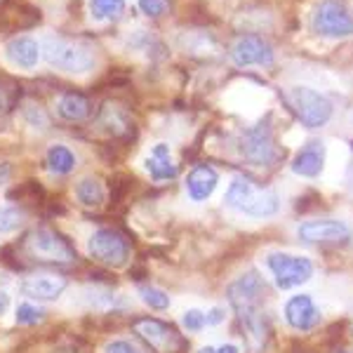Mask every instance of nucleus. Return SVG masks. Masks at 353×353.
Returning a JSON list of instances; mask_svg holds the SVG:
<instances>
[{
	"label": "nucleus",
	"mask_w": 353,
	"mask_h": 353,
	"mask_svg": "<svg viewBox=\"0 0 353 353\" xmlns=\"http://www.w3.org/2000/svg\"><path fill=\"white\" fill-rule=\"evenodd\" d=\"M266 285L259 278L257 271H250L238 278L236 283L229 285V304L236 311L241 327L245 332V341H248L250 351L259 353L266 344V318L261 311V301H264Z\"/></svg>",
	"instance_id": "nucleus-1"
},
{
	"label": "nucleus",
	"mask_w": 353,
	"mask_h": 353,
	"mask_svg": "<svg viewBox=\"0 0 353 353\" xmlns=\"http://www.w3.org/2000/svg\"><path fill=\"white\" fill-rule=\"evenodd\" d=\"M224 201L229 208L250 214V217H273L281 210V198H278L276 191L257 186L245 174L233 176Z\"/></svg>",
	"instance_id": "nucleus-2"
},
{
	"label": "nucleus",
	"mask_w": 353,
	"mask_h": 353,
	"mask_svg": "<svg viewBox=\"0 0 353 353\" xmlns=\"http://www.w3.org/2000/svg\"><path fill=\"white\" fill-rule=\"evenodd\" d=\"M285 101L294 116L299 118V123L309 130L323 128L332 118V101L325 94L318 92V90L301 88V85L299 88H290Z\"/></svg>",
	"instance_id": "nucleus-3"
},
{
	"label": "nucleus",
	"mask_w": 353,
	"mask_h": 353,
	"mask_svg": "<svg viewBox=\"0 0 353 353\" xmlns=\"http://www.w3.org/2000/svg\"><path fill=\"white\" fill-rule=\"evenodd\" d=\"M45 59L64 73H88L94 66V54L88 45L68 38H48L43 45Z\"/></svg>",
	"instance_id": "nucleus-4"
},
{
	"label": "nucleus",
	"mask_w": 353,
	"mask_h": 353,
	"mask_svg": "<svg viewBox=\"0 0 353 353\" xmlns=\"http://www.w3.org/2000/svg\"><path fill=\"white\" fill-rule=\"evenodd\" d=\"M241 153L245 161L257 165V168H269V165L276 163L278 149H276V141H273V130L269 118L259 121L257 125L248 128L241 134Z\"/></svg>",
	"instance_id": "nucleus-5"
},
{
	"label": "nucleus",
	"mask_w": 353,
	"mask_h": 353,
	"mask_svg": "<svg viewBox=\"0 0 353 353\" xmlns=\"http://www.w3.org/2000/svg\"><path fill=\"white\" fill-rule=\"evenodd\" d=\"M26 252L31 259L45 261V264H71L76 252L64 238L52 229H36L26 238Z\"/></svg>",
	"instance_id": "nucleus-6"
},
{
	"label": "nucleus",
	"mask_w": 353,
	"mask_h": 353,
	"mask_svg": "<svg viewBox=\"0 0 353 353\" xmlns=\"http://www.w3.org/2000/svg\"><path fill=\"white\" fill-rule=\"evenodd\" d=\"M313 33L321 38H349L353 36V17L339 0H323L311 19Z\"/></svg>",
	"instance_id": "nucleus-7"
},
{
	"label": "nucleus",
	"mask_w": 353,
	"mask_h": 353,
	"mask_svg": "<svg viewBox=\"0 0 353 353\" xmlns=\"http://www.w3.org/2000/svg\"><path fill=\"white\" fill-rule=\"evenodd\" d=\"M88 252L94 261L111 269H121L130 259V245L123 233L113 229H99L88 241Z\"/></svg>",
	"instance_id": "nucleus-8"
},
{
	"label": "nucleus",
	"mask_w": 353,
	"mask_h": 353,
	"mask_svg": "<svg viewBox=\"0 0 353 353\" xmlns=\"http://www.w3.org/2000/svg\"><path fill=\"white\" fill-rule=\"evenodd\" d=\"M266 264L276 278V285L281 290H292L301 285V283L311 281L313 276V264L306 257H294V254L285 252H271L266 257Z\"/></svg>",
	"instance_id": "nucleus-9"
},
{
	"label": "nucleus",
	"mask_w": 353,
	"mask_h": 353,
	"mask_svg": "<svg viewBox=\"0 0 353 353\" xmlns=\"http://www.w3.org/2000/svg\"><path fill=\"white\" fill-rule=\"evenodd\" d=\"M297 236L304 243H321V245H339L351 241V226L339 219H311L297 229Z\"/></svg>",
	"instance_id": "nucleus-10"
},
{
	"label": "nucleus",
	"mask_w": 353,
	"mask_h": 353,
	"mask_svg": "<svg viewBox=\"0 0 353 353\" xmlns=\"http://www.w3.org/2000/svg\"><path fill=\"white\" fill-rule=\"evenodd\" d=\"M231 59L238 66H271L273 48L261 36H241L231 45Z\"/></svg>",
	"instance_id": "nucleus-11"
},
{
	"label": "nucleus",
	"mask_w": 353,
	"mask_h": 353,
	"mask_svg": "<svg viewBox=\"0 0 353 353\" xmlns=\"http://www.w3.org/2000/svg\"><path fill=\"white\" fill-rule=\"evenodd\" d=\"M134 332L144 341H149L158 353H176V349L181 346L179 334L168 323L158 321V318H139V321H134Z\"/></svg>",
	"instance_id": "nucleus-12"
},
{
	"label": "nucleus",
	"mask_w": 353,
	"mask_h": 353,
	"mask_svg": "<svg viewBox=\"0 0 353 353\" xmlns=\"http://www.w3.org/2000/svg\"><path fill=\"white\" fill-rule=\"evenodd\" d=\"M285 318L294 330L306 332V330H313L321 323V311H318V306L313 304L309 294H297L285 304Z\"/></svg>",
	"instance_id": "nucleus-13"
},
{
	"label": "nucleus",
	"mask_w": 353,
	"mask_h": 353,
	"mask_svg": "<svg viewBox=\"0 0 353 353\" xmlns=\"http://www.w3.org/2000/svg\"><path fill=\"white\" fill-rule=\"evenodd\" d=\"M66 278L61 276H50V273H43V276H28L26 281H21V292L31 299L38 301H52L57 297H61V292L66 290Z\"/></svg>",
	"instance_id": "nucleus-14"
},
{
	"label": "nucleus",
	"mask_w": 353,
	"mask_h": 353,
	"mask_svg": "<svg viewBox=\"0 0 353 353\" xmlns=\"http://www.w3.org/2000/svg\"><path fill=\"white\" fill-rule=\"evenodd\" d=\"M325 168V144L318 139L309 141L292 161V172L299 176H318Z\"/></svg>",
	"instance_id": "nucleus-15"
},
{
	"label": "nucleus",
	"mask_w": 353,
	"mask_h": 353,
	"mask_svg": "<svg viewBox=\"0 0 353 353\" xmlns=\"http://www.w3.org/2000/svg\"><path fill=\"white\" fill-rule=\"evenodd\" d=\"M217 184H219V174L210 165H198L186 176V191H189L191 201L196 203L208 201L214 193V189H217Z\"/></svg>",
	"instance_id": "nucleus-16"
},
{
	"label": "nucleus",
	"mask_w": 353,
	"mask_h": 353,
	"mask_svg": "<svg viewBox=\"0 0 353 353\" xmlns=\"http://www.w3.org/2000/svg\"><path fill=\"white\" fill-rule=\"evenodd\" d=\"M5 57L17 68H33L38 64V59H41V45L26 36L12 38L5 45Z\"/></svg>",
	"instance_id": "nucleus-17"
},
{
	"label": "nucleus",
	"mask_w": 353,
	"mask_h": 353,
	"mask_svg": "<svg viewBox=\"0 0 353 353\" xmlns=\"http://www.w3.org/2000/svg\"><path fill=\"white\" fill-rule=\"evenodd\" d=\"M57 113L68 123H81L92 113V101L81 92H66L57 101Z\"/></svg>",
	"instance_id": "nucleus-18"
},
{
	"label": "nucleus",
	"mask_w": 353,
	"mask_h": 353,
	"mask_svg": "<svg viewBox=\"0 0 353 353\" xmlns=\"http://www.w3.org/2000/svg\"><path fill=\"white\" fill-rule=\"evenodd\" d=\"M146 168H149L151 176L156 181H165V179H174L176 176V165L170 156V146L168 144H156L146 161Z\"/></svg>",
	"instance_id": "nucleus-19"
},
{
	"label": "nucleus",
	"mask_w": 353,
	"mask_h": 353,
	"mask_svg": "<svg viewBox=\"0 0 353 353\" xmlns=\"http://www.w3.org/2000/svg\"><path fill=\"white\" fill-rule=\"evenodd\" d=\"M76 196H78V201H81L83 205H88V208H99L106 198V191H104V186H101L99 179H94V176H85L81 184H78Z\"/></svg>",
	"instance_id": "nucleus-20"
},
{
	"label": "nucleus",
	"mask_w": 353,
	"mask_h": 353,
	"mask_svg": "<svg viewBox=\"0 0 353 353\" xmlns=\"http://www.w3.org/2000/svg\"><path fill=\"white\" fill-rule=\"evenodd\" d=\"M48 168L57 174H68L73 168H76V156L61 144L50 146L48 151Z\"/></svg>",
	"instance_id": "nucleus-21"
},
{
	"label": "nucleus",
	"mask_w": 353,
	"mask_h": 353,
	"mask_svg": "<svg viewBox=\"0 0 353 353\" xmlns=\"http://www.w3.org/2000/svg\"><path fill=\"white\" fill-rule=\"evenodd\" d=\"M125 10V0H90V12L94 19L109 21L118 19Z\"/></svg>",
	"instance_id": "nucleus-22"
},
{
	"label": "nucleus",
	"mask_w": 353,
	"mask_h": 353,
	"mask_svg": "<svg viewBox=\"0 0 353 353\" xmlns=\"http://www.w3.org/2000/svg\"><path fill=\"white\" fill-rule=\"evenodd\" d=\"M139 297L146 306H151L153 311H165L170 306V294L161 288H151L144 285L139 290Z\"/></svg>",
	"instance_id": "nucleus-23"
},
{
	"label": "nucleus",
	"mask_w": 353,
	"mask_h": 353,
	"mask_svg": "<svg viewBox=\"0 0 353 353\" xmlns=\"http://www.w3.org/2000/svg\"><path fill=\"white\" fill-rule=\"evenodd\" d=\"M123 116L125 113L121 109H116V106L111 109V104H106L104 111H101V123L109 130H113V132H121V130L128 128V118H123Z\"/></svg>",
	"instance_id": "nucleus-24"
},
{
	"label": "nucleus",
	"mask_w": 353,
	"mask_h": 353,
	"mask_svg": "<svg viewBox=\"0 0 353 353\" xmlns=\"http://www.w3.org/2000/svg\"><path fill=\"white\" fill-rule=\"evenodd\" d=\"M24 212L17 208H3L0 210V233H12L14 229H19Z\"/></svg>",
	"instance_id": "nucleus-25"
},
{
	"label": "nucleus",
	"mask_w": 353,
	"mask_h": 353,
	"mask_svg": "<svg viewBox=\"0 0 353 353\" xmlns=\"http://www.w3.org/2000/svg\"><path fill=\"white\" fill-rule=\"evenodd\" d=\"M14 101H17V88L0 81V121L8 118V113L14 109Z\"/></svg>",
	"instance_id": "nucleus-26"
},
{
	"label": "nucleus",
	"mask_w": 353,
	"mask_h": 353,
	"mask_svg": "<svg viewBox=\"0 0 353 353\" xmlns=\"http://www.w3.org/2000/svg\"><path fill=\"white\" fill-rule=\"evenodd\" d=\"M43 316H45V311L33 304H21L19 309H17V323H19V325H36V323L43 321Z\"/></svg>",
	"instance_id": "nucleus-27"
},
{
	"label": "nucleus",
	"mask_w": 353,
	"mask_h": 353,
	"mask_svg": "<svg viewBox=\"0 0 353 353\" xmlns=\"http://www.w3.org/2000/svg\"><path fill=\"white\" fill-rule=\"evenodd\" d=\"M170 0H139V10L146 17H161L168 12Z\"/></svg>",
	"instance_id": "nucleus-28"
},
{
	"label": "nucleus",
	"mask_w": 353,
	"mask_h": 353,
	"mask_svg": "<svg viewBox=\"0 0 353 353\" xmlns=\"http://www.w3.org/2000/svg\"><path fill=\"white\" fill-rule=\"evenodd\" d=\"M208 325L205 323V313L198 311V309H191L184 313V327L189 330V332H201V330Z\"/></svg>",
	"instance_id": "nucleus-29"
},
{
	"label": "nucleus",
	"mask_w": 353,
	"mask_h": 353,
	"mask_svg": "<svg viewBox=\"0 0 353 353\" xmlns=\"http://www.w3.org/2000/svg\"><path fill=\"white\" fill-rule=\"evenodd\" d=\"M104 353H141V351L128 339H113L104 346Z\"/></svg>",
	"instance_id": "nucleus-30"
},
{
	"label": "nucleus",
	"mask_w": 353,
	"mask_h": 353,
	"mask_svg": "<svg viewBox=\"0 0 353 353\" xmlns=\"http://www.w3.org/2000/svg\"><path fill=\"white\" fill-rule=\"evenodd\" d=\"M224 316H226V311L219 309V306H214V309H210L205 313V323H208V325H219V323L224 321Z\"/></svg>",
	"instance_id": "nucleus-31"
},
{
	"label": "nucleus",
	"mask_w": 353,
	"mask_h": 353,
	"mask_svg": "<svg viewBox=\"0 0 353 353\" xmlns=\"http://www.w3.org/2000/svg\"><path fill=\"white\" fill-rule=\"evenodd\" d=\"M214 353H241L236 344H224V346H214Z\"/></svg>",
	"instance_id": "nucleus-32"
},
{
	"label": "nucleus",
	"mask_w": 353,
	"mask_h": 353,
	"mask_svg": "<svg viewBox=\"0 0 353 353\" xmlns=\"http://www.w3.org/2000/svg\"><path fill=\"white\" fill-rule=\"evenodd\" d=\"M10 309V294L8 292H0V316Z\"/></svg>",
	"instance_id": "nucleus-33"
},
{
	"label": "nucleus",
	"mask_w": 353,
	"mask_h": 353,
	"mask_svg": "<svg viewBox=\"0 0 353 353\" xmlns=\"http://www.w3.org/2000/svg\"><path fill=\"white\" fill-rule=\"evenodd\" d=\"M10 179V165H5V163H0V186L5 184V181Z\"/></svg>",
	"instance_id": "nucleus-34"
},
{
	"label": "nucleus",
	"mask_w": 353,
	"mask_h": 353,
	"mask_svg": "<svg viewBox=\"0 0 353 353\" xmlns=\"http://www.w3.org/2000/svg\"><path fill=\"white\" fill-rule=\"evenodd\" d=\"M198 353H214V346H203V349L198 351Z\"/></svg>",
	"instance_id": "nucleus-35"
}]
</instances>
